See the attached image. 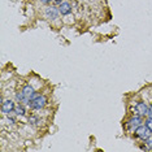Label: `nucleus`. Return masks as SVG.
Wrapping results in <instances>:
<instances>
[{"instance_id":"nucleus-1","label":"nucleus","mask_w":152,"mask_h":152,"mask_svg":"<svg viewBox=\"0 0 152 152\" xmlns=\"http://www.w3.org/2000/svg\"><path fill=\"white\" fill-rule=\"evenodd\" d=\"M47 104V98L44 95H40V94H35V96L29 102V105L31 109H42L44 108Z\"/></svg>"},{"instance_id":"nucleus-2","label":"nucleus","mask_w":152,"mask_h":152,"mask_svg":"<svg viewBox=\"0 0 152 152\" xmlns=\"http://www.w3.org/2000/svg\"><path fill=\"white\" fill-rule=\"evenodd\" d=\"M142 122H143V117L139 115H135V116H131L130 118L126 121L125 126L129 131H135L138 127L142 125Z\"/></svg>"},{"instance_id":"nucleus-3","label":"nucleus","mask_w":152,"mask_h":152,"mask_svg":"<svg viewBox=\"0 0 152 152\" xmlns=\"http://www.w3.org/2000/svg\"><path fill=\"white\" fill-rule=\"evenodd\" d=\"M134 134H135V137L138 138V139H140V140H146V139H148L151 135H152V131L148 129V126L146 125V124H142V125L138 127V129L134 131Z\"/></svg>"},{"instance_id":"nucleus-4","label":"nucleus","mask_w":152,"mask_h":152,"mask_svg":"<svg viewBox=\"0 0 152 152\" xmlns=\"http://www.w3.org/2000/svg\"><path fill=\"white\" fill-rule=\"evenodd\" d=\"M61 13L58 11V7H47L46 9H44V17H46L47 20H50V21H55V20L58 18V16H60Z\"/></svg>"},{"instance_id":"nucleus-5","label":"nucleus","mask_w":152,"mask_h":152,"mask_svg":"<svg viewBox=\"0 0 152 152\" xmlns=\"http://www.w3.org/2000/svg\"><path fill=\"white\" fill-rule=\"evenodd\" d=\"M134 110H135V115H139L142 117L148 116V110H150V105L144 102H138L135 107H134Z\"/></svg>"},{"instance_id":"nucleus-6","label":"nucleus","mask_w":152,"mask_h":152,"mask_svg":"<svg viewBox=\"0 0 152 152\" xmlns=\"http://www.w3.org/2000/svg\"><path fill=\"white\" fill-rule=\"evenodd\" d=\"M15 108H16V104L15 102L11 99H7V100H3L1 103V112L4 115H11L12 112H15Z\"/></svg>"},{"instance_id":"nucleus-7","label":"nucleus","mask_w":152,"mask_h":152,"mask_svg":"<svg viewBox=\"0 0 152 152\" xmlns=\"http://www.w3.org/2000/svg\"><path fill=\"white\" fill-rule=\"evenodd\" d=\"M21 92H22V95L25 96V99L27 100V102H30V100H31L34 96H35V90H34L31 86L30 85H26V86H23L22 87V90H21Z\"/></svg>"},{"instance_id":"nucleus-8","label":"nucleus","mask_w":152,"mask_h":152,"mask_svg":"<svg viewBox=\"0 0 152 152\" xmlns=\"http://www.w3.org/2000/svg\"><path fill=\"white\" fill-rule=\"evenodd\" d=\"M58 11L63 16H68L70 15L72 12V4L69 1H63L60 5H58Z\"/></svg>"},{"instance_id":"nucleus-9","label":"nucleus","mask_w":152,"mask_h":152,"mask_svg":"<svg viewBox=\"0 0 152 152\" xmlns=\"http://www.w3.org/2000/svg\"><path fill=\"white\" fill-rule=\"evenodd\" d=\"M15 113L17 116H25L26 115V109H25V107H23V104H17L16 105V108H15Z\"/></svg>"},{"instance_id":"nucleus-10","label":"nucleus","mask_w":152,"mask_h":152,"mask_svg":"<svg viewBox=\"0 0 152 152\" xmlns=\"http://www.w3.org/2000/svg\"><path fill=\"white\" fill-rule=\"evenodd\" d=\"M144 144L147 146V150H152V135L148 138V139L144 140Z\"/></svg>"},{"instance_id":"nucleus-11","label":"nucleus","mask_w":152,"mask_h":152,"mask_svg":"<svg viewBox=\"0 0 152 152\" xmlns=\"http://www.w3.org/2000/svg\"><path fill=\"white\" fill-rule=\"evenodd\" d=\"M38 121H39V118H38L37 116H30V117H29V122L31 124V125H35Z\"/></svg>"},{"instance_id":"nucleus-12","label":"nucleus","mask_w":152,"mask_h":152,"mask_svg":"<svg viewBox=\"0 0 152 152\" xmlns=\"http://www.w3.org/2000/svg\"><path fill=\"white\" fill-rule=\"evenodd\" d=\"M146 125L148 126V129L152 131V117H148V118L146 120Z\"/></svg>"},{"instance_id":"nucleus-13","label":"nucleus","mask_w":152,"mask_h":152,"mask_svg":"<svg viewBox=\"0 0 152 152\" xmlns=\"http://www.w3.org/2000/svg\"><path fill=\"white\" fill-rule=\"evenodd\" d=\"M40 3H42V4H44V5H47V4H50L51 1H52V0H39Z\"/></svg>"},{"instance_id":"nucleus-14","label":"nucleus","mask_w":152,"mask_h":152,"mask_svg":"<svg viewBox=\"0 0 152 152\" xmlns=\"http://www.w3.org/2000/svg\"><path fill=\"white\" fill-rule=\"evenodd\" d=\"M63 1H65V0H53V3L55 4H57V5H60Z\"/></svg>"},{"instance_id":"nucleus-15","label":"nucleus","mask_w":152,"mask_h":152,"mask_svg":"<svg viewBox=\"0 0 152 152\" xmlns=\"http://www.w3.org/2000/svg\"><path fill=\"white\" fill-rule=\"evenodd\" d=\"M148 117H152V105H150V110H148Z\"/></svg>"},{"instance_id":"nucleus-16","label":"nucleus","mask_w":152,"mask_h":152,"mask_svg":"<svg viewBox=\"0 0 152 152\" xmlns=\"http://www.w3.org/2000/svg\"><path fill=\"white\" fill-rule=\"evenodd\" d=\"M151 94H152V91H151Z\"/></svg>"}]
</instances>
